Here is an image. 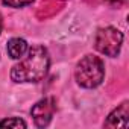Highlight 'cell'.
Masks as SVG:
<instances>
[{
  "label": "cell",
  "instance_id": "2",
  "mask_svg": "<svg viewBox=\"0 0 129 129\" xmlns=\"http://www.w3.org/2000/svg\"><path fill=\"white\" fill-rule=\"evenodd\" d=\"M76 82L84 88H96L105 78V66L99 56L87 55L76 66L75 70Z\"/></svg>",
  "mask_w": 129,
  "mask_h": 129
},
{
  "label": "cell",
  "instance_id": "4",
  "mask_svg": "<svg viewBox=\"0 0 129 129\" xmlns=\"http://www.w3.org/2000/svg\"><path fill=\"white\" fill-rule=\"evenodd\" d=\"M55 111H56V102H55V99L53 97H46V99L37 102L32 106L30 115H32V118H34V121H35V124L38 127H46L50 123Z\"/></svg>",
  "mask_w": 129,
  "mask_h": 129
},
{
  "label": "cell",
  "instance_id": "8",
  "mask_svg": "<svg viewBox=\"0 0 129 129\" xmlns=\"http://www.w3.org/2000/svg\"><path fill=\"white\" fill-rule=\"evenodd\" d=\"M2 2L9 8H23L26 5H30L34 0H2Z\"/></svg>",
  "mask_w": 129,
  "mask_h": 129
},
{
  "label": "cell",
  "instance_id": "1",
  "mask_svg": "<svg viewBox=\"0 0 129 129\" xmlns=\"http://www.w3.org/2000/svg\"><path fill=\"white\" fill-rule=\"evenodd\" d=\"M50 66V56L46 47L34 46L27 49L26 56L11 70V79L14 82H40L46 78Z\"/></svg>",
  "mask_w": 129,
  "mask_h": 129
},
{
  "label": "cell",
  "instance_id": "9",
  "mask_svg": "<svg viewBox=\"0 0 129 129\" xmlns=\"http://www.w3.org/2000/svg\"><path fill=\"white\" fill-rule=\"evenodd\" d=\"M2 29H3V18L0 15V34H2Z\"/></svg>",
  "mask_w": 129,
  "mask_h": 129
},
{
  "label": "cell",
  "instance_id": "6",
  "mask_svg": "<svg viewBox=\"0 0 129 129\" xmlns=\"http://www.w3.org/2000/svg\"><path fill=\"white\" fill-rule=\"evenodd\" d=\"M6 50L12 59H21L27 52V43L23 38H12L8 41Z\"/></svg>",
  "mask_w": 129,
  "mask_h": 129
},
{
  "label": "cell",
  "instance_id": "7",
  "mask_svg": "<svg viewBox=\"0 0 129 129\" xmlns=\"http://www.w3.org/2000/svg\"><path fill=\"white\" fill-rule=\"evenodd\" d=\"M27 124L24 120H21L20 117H11V118H5L0 121V127H14V129H24Z\"/></svg>",
  "mask_w": 129,
  "mask_h": 129
},
{
  "label": "cell",
  "instance_id": "5",
  "mask_svg": "<svg viewBox=\"0 0 129 129\" xmlns=\"http://www.w3.org/2000/svg\"><path fill=\"white\" fill-rule=\"evenodd\" d=\"M129 124V103L123 102L120 106H117L103 123L105 127H127Z\"/></svg>",
  "mask_w": 129,
  "mask_h": 129
},
{
  "label": "cell",
  "instance_id": "3",
  "mask_svg": "<svg viewBox=\"0 0 129 129\" xmlns=\"http://www.w3.org/2000/svg\"><path fill=\"white\" fill-rule=\"evenodd\" d=\"M121 44H123V34L118 29L108 26V27H102L97 30L94 46L100 53L114 58L120 53Z\"/></svg>",
  "mask_w": 129,
  "mask_h": 129
}]
</instances>
